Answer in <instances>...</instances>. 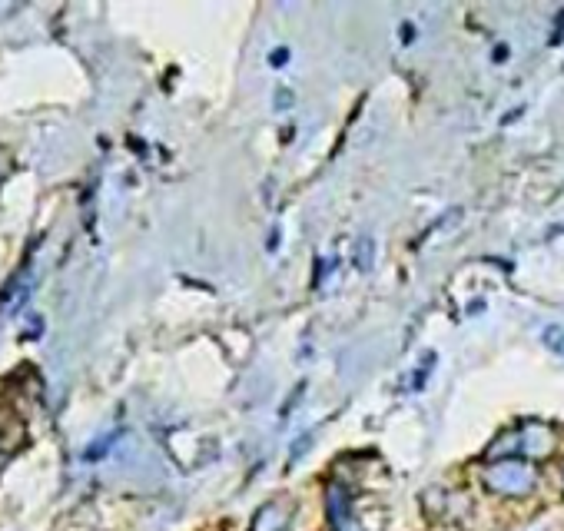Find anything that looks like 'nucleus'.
<instances>
[{"label":"nucleus","mask_w":564,"mask_h":531,"mask_svg":"<svg viewBox=\"0 0 564 531\" xmlns=\"http://www.w3.org/2000/svg\"><path fill=\"white\" fill-rule=\"evenodd\" d=\"M27 445V425L17 412H0V452H17Z\"/></svg>","instance_id":"1"},{"label":"nucleus","mask_w":564,"mask_h":531,"mask_svg":"<svg viewBox=\"0 0 564 531\" xmlns=\"http://www.w3.org/2000/svg\"><path fill=\"white\" fill-rule=\"evenodd\" d=\"M372 246H375V243H372L369 236H362V239H359V246H355V266H359L362 273L372 266Z\"/></svg>","instance_id":"2"},{"label":"nucleus","mask_w":564,"mask_h":531,"mask_svg":"<svg viewBox=\"0 0 564 531\" xmlns=\"http://www.w3.org/2000/svg\"><path fill=\"white\" fill-rule=\"evenodd\" d=\"M10 166H14V163H10V153H7L4 147H0V183H4V180H7Z\"/></svg>","instance_id":"3"},{"label":"nucleus","mask_w":564,"mask_h":531,"mask_svg":"<svg viewBox=\"0 0 564 531\" xmlns=\"http://www.w3.org/2000/svg\"><path fill=\"white\" fill-rule=\"evenodd\" d=\"M286 57H289L286 50H276V54H273V64H276V67H282V64H286Z\"/></svg>","instance_id":"4"}]
</instances>
